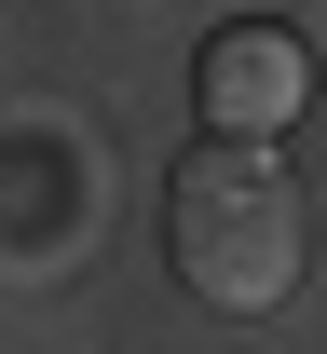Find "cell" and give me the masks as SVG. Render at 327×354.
Listing matches in <instances>:
<instances>
[{"instance_id": "6da1fadb", "label": "cell", "mask_w": 327, "mask_h": 354, "mask_svg": "<svg viewBox=\"0 0 327 354\" xmlns=\"http://www.w3.org/2000/svg\"><path fill=\"white\" fill-rule=\"evenodd\" d=\"M164 259L218 313H273L300 286V177L259 136H205L178 164V191H164Z\"/></svg>"}, {"instance_id": "7a4b0ae2", "label": "cell", "mask_w": 327, "mask_h": 354, "mask_svg": "<svg viewBox=\"0 0 327 354\" xmlns=\"http://www.w3.org/2000/svg\"><path fill=\"white\" fill-rule=\"evenodd\" d=\"M300 95H314V55L286 41V28H218V41H205V109H218V136L286 123Z\"/></svg>"}]
</instances>
